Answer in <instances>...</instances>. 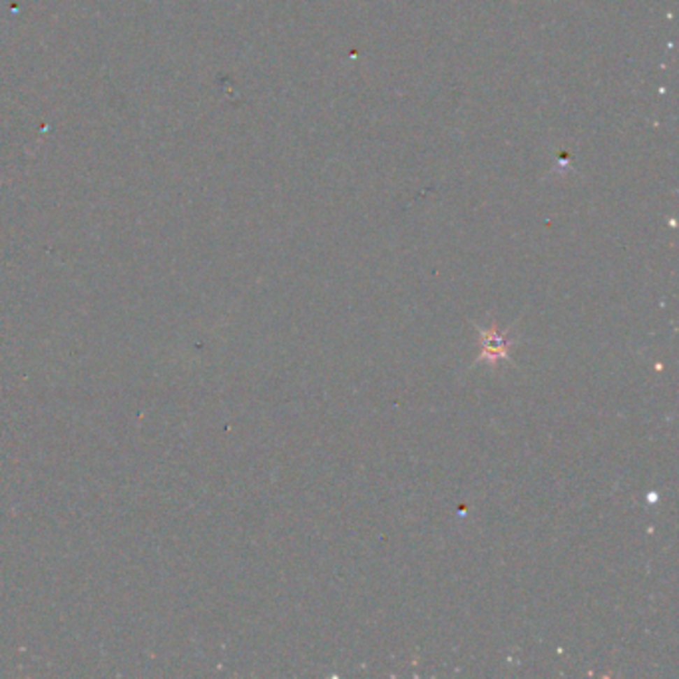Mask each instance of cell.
I'll return each mask as SVG.
<instances>
[{
	"label": "cell",
	"mask_w": 679,
	"mask_h": 679,
	"mask_svg": "<svg viewBox=\"0 0 679 679\" xmlns=\"http://www.w3.org/2000/svg\"><path fill=\"white\" fill-rule=\"evenodd\" d=\"M483 349H484V357L488 359H498V357H504L506 355V349H508V341L502 333H498L494 329H488L483 333Z\"/></svg>",
	"instance_id": "1"
}]
</instances>
